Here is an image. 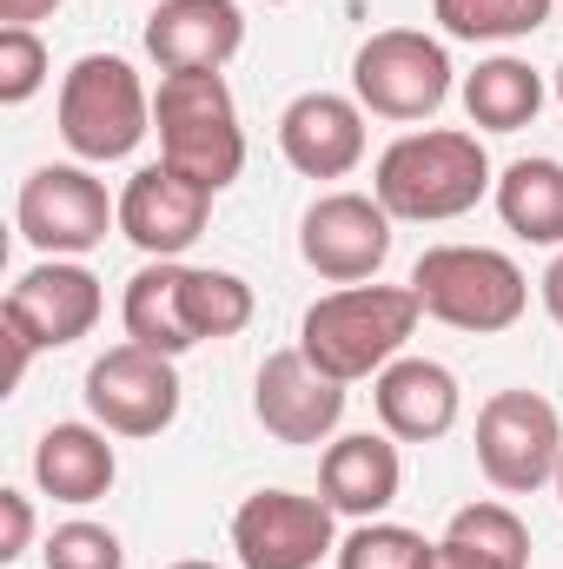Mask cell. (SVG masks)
Returning a JSON list of instances; mask_svg holds the SVG:
<instances>
[{
  "label": "cell",
  "instance_id": "cell-1",
  "mask_svg": "<svg viewBox=\"0 0 563 569\" xmlns=\"http://www.w3.org/2000/svg\"><path fill=\"white\" fill-rule=\"evenodd\" d=\"M491 152L477 133L464 127H424L405 133L378 152V172H372V192L392 219H412V226H444V219H464L484 192H491Z\"/></svg>",
  "mask_w": 563,
  "mask_h": 569
},
{
  "label": "cell",
  "instance_id": "cell-2",
  "mask_svg": "<svg viewBox=\"0 0 563 569\" xmlns=\"http://www.w3.org/2000/svg\"><path fill=\"white\" fill-rule=\"evenodd\" d=\"M424 305L412 284H345V291H325L305 325H298V351L338 378V385H358V378H378L392 358H405V338L418 331Z\"/></svg>",
  "mask_w": 563,
  "mask_h": 569
},
{
  "label": "cell",
  "instance_id": "cell-3",
  "mask_svg": "<svg viewBox=\"0 0 563 569\" xmlns=\"http://www.w3.org/2000/svg\"><path fill=\"white\" fill-rule=\"evenodd\" d=\"M152 133H159V166L186 172L213 199L246 172V127L219 73H159Z\"/></svg>",
  "mask_w": 563,
  "mask_h": 569
},
{
  "label": "cell",
  "instance_id": "cell-4",
  "mask_svg": "<svg viewBox=\"0 0 563 569\" xmlns=\"http://www.w3.org/2000/svg\"><path fill=\"white\" fill-rule=\"evenodd\" d=\"M412 291H418L424 318L451 331H477V338L511 331L531 305V279L497 246H431L412 266Z\"/></svg>",
  "mask_w": 563,
  "mask_h": 569
},
{
  "label": "cell",
  "instance_id": "cell-5",
  "mask_svg": "<svg viewBox=\"0 0 563 569\" xmlns=\"http://www.w3.org/2000/svg\"><path fill=\"white\" fill-rule=\"evenodd\" d=\"M60 140L73 146V159L107 166L127 159L152 133V93L120 53H80L60 80Z\"/></svg>",
  "mask_w": 563,
  "mask_h": 569
},
{
  "label": "cell",
  "instance_id": "cell-6",
  "mask_svg": "<svg viewBox=\"0 0 563 569\" xmlns=\"http://www.w3.org/2000/svg\"><path fill=\"white\" fill-rule=\"evenodd\" d=\"M352 100L378 120H431L451 100V53L418 27H385L352 53Z\"/></svg>",
  "mask_w": 563,
  "mask_h": 569
},
{
  "label": "cell",
  "instance_id": "cell-7",
  "mask_svg": "<svg viewBox=\"0 0 563 569\" xmlns=\"http://www.w3.org/2000/svg\"><path fill=\"white\" fill-rule=\"evenodd\" d=\"M563 463V418L537 391H497L477 411V470L504 497H531L557 483Z\"/></svg>",
  "mask_w": 563,
  "mask_h": 569
},
{
  "label": "cell",
  "instance_id": "cell-8",
  "mask_svg": "<svg viewBox=\"0 0 563 569\" xmlns=\"http://www.w3.org/2000/svg\"><path fill=\"white\" fill-rule=\"evenodd\" d=\"M13 226L33 252L80 259L120 226V199H107V186L87 166H33L13 199Z\"/></svg>",
  "mask_w": 563,
  "mask_h": 569
},
{
  "label": "cell",
  "instance_id": "cell-9",
  "mask_svg": "<svg viewBox=\"0 0 563 569\" xmlns=\"http://www.w3.org/2000/svg\"><path fill=\"white\" fill-rule=\"evenodd\" d=\"M298 259L332 284H372L392 259V212L378 192H325L298 219Z\"/></svg>",
  "mask_w": 563,
  "mask_h": 569
},
{
  "label": "cell",
  "instance_id": "cell-10",
  "mask_svg": "<svg viewBox=\"0 0 563 569\" xmlns=\"http://www.w3.org/2000/svg\"><path fill=\"white\" fill-rule=\"evenodd\" d=\"M87 411L113 437H159L179 418V371H172V358L146 351L134 338L100 351L93 371H87Z\"/></svg>",
  "mask_w": 563,
  "mask_h": 569
},
{
  "label": "cell",
  "instance_id": "cell-11",
  "mask_svg": "<svg viewBox=\"0 0 563 569\" xmlns=\"http://www.w3.org/2000/svg\"><path fill=\"white\" fill-rule=\"evenodd\" d=\"M332 503L325 497H298V490H253L233 510V550L239 569H318L338 550L332 530Z\"/></svg>",
  "mask_w": 563,
  "mask_h": 569
},
{
  "label": "cell",
  "instance_id": "cell-12",
  "mask_svg": "<svg viewBox=\"0 0 563 569\" xmlns=\"http://www.w3.org/2000/svg\"><path fill=\"white\" fill-rule=\"evenodd\" d=\"M107 311V291L100 279L80 266V259H40L33 272H20L0 318L13 338H27L33 351H60V345H80Z\"/></svg>",
  "mask_w": 563,
  "mask_h": 569
},
{
  "label": "cell",
  "instance_id": "cell-13",
  "mask_svg": "<svg viewBox=\"0 0 563 569\" xmlns=\"http://www.w3.org/2000/svg\"><path fill=\"white\" fill-rule=\"evenodd\" d=\"M253 418L279 443H325L345 418V385L325 378L298 345L273 351L259 365V378H253Z\"/></svg>",
  "mask_w": 563,
  "mask_h": 569
},
{
  "label": "cell",
  "instance_id": "cell-14",
  "mask_svg": "<svg viewBox=\"0 0 563 569\" xmlns=\"http://www.w3.org/2000/svg\"><path fill=\"white\" fill-rule=\"evenodd\" d=\"M206 219H213V192L172 166H140L120 192V232L146 259H186L199 246Z\"/></svg>",
  "mask_w": 563,
  "mask_h": 569
},
{
  "label": "cell",
  "instance_id": "cell-15",
  "mask_svg": "<svg viewBox=\"0 0 563 569\" xmlns=\"http://www.w3.org/2000/svg\"><path fill=\"white\" fill-rule=\"evenodd\" d=\"M246 47L239 0H159L146 13V53L159 73H226V60Z\"/></svg>",
  "mask_w": 563,
  "mask_h": 569
},
{
  "label": "cell",
  "instance_id": "cell-16",
  "mask_svg": "<svg viewBox=\"0 0 563 569\" xmlns=\"http://www.w3.org/2000/svg\"><path fill=\"white\" fill-rule=\"evenodd\" d=\"M279 152L305 179H345L365 159V107L345 93H298L279 113Z\"/></svg>",
  "mask_w": 563,
  "mask_h": 569
},
{
  "label": "cell",
  "instance_id": "cell-17",
  "mask_svg": "<svg viewBox=\"0 0 563 569\" xmlns=\"http://www.w3.org/2000/svg\"><path fill=\"white\" fill-rule=\"evenodd\" d=\"M398 483H405V463H398V443L385 430H352V437H332L325 457H318V497L338 510V517H385L398 503Z\"/></svg>",
  "mask_w": 563,
  "mask_h": 569
},
{
  "label": "cell",
  "instance_id": "cell-18",
  "mask_svg": "<svg viewBox=\"0 0 563 569\" xmlns=\"http://www.w3.org/2000/svg\"><path fill=\"white\" fill-rule=\"evenodd\" d=\"M372 405H378V425L398 443H431L457 425L464 411V391L451 378V365L437 358H392L378 378H372Z\"/></svg>",
  "mask_w": 563,
  "mask_h": 569
},
{
  "label": "cell",
  "instance_id": "cell-19",
  "mask_svg": "<svg viewBox=\"0 0 563 569\" xmlns=\"http://www.w3.org/2000/svg\"><path fill=\"white\" fill-rule=\"evenodd\" d=\"M113 430L100 425H53L40 430V443H33V483L53 497V503H100L107 490H113V477H120V457H113V443H107Z\"/></svg>",
  "mask_w": 563,
  "mask_h": 569
},
{
  "label": "cell",
  "instance_id": "cell-20",
  "mask_svg": "<svg viewBox=\"0 0 563 569\" xmlns=\"http://www.w3.org/2000/svg\"><path fill=\"white\" fill-rule=\"evenodd\" d=\"M120 325L146 351H166V358L192 351L199 331H192V305H186V259H146L140 272L127 279Z\"/></svg>",
  "mask_w": 563,
  "mask_h": 569
},
{
  "label": "cell",
  "instance_id": "cell-21",
  "mask_svg": "<svg viewBox=\"0 0 563 569\" xmlns=\"http://www.w3.org/2000/svg\"><path fill=\"white\" fill-rule=\"evenodd\" d=\"M424 569H531V530L511 503H464Z\"/></svg>",
  "mask_w": 563,
  "mask_h": 569
},
{
  "label": "cell",
  "instance_id": "cell-22",
  "mask_svg": "<svg viewBox=\"0 0 563 569\" xmlns=\"http://www.w3.org/2000/svg\"><path fill=\"white\" fill-rule=\"evenodd\" d=\"M491 199L524 246H563V159H511Z\"/></svg>",
  "mask_w": 563,
  "mask_h": 569
},
{
  "label": "cell",
  "instance_id": "cell-23",
  "mask_svg": "<svg viewBox=\"0 0 563 569\" xmlns=\"http://www.w3.org/2000/svg\"><path fill=\"white\" fill-rule=\"evenodd\" d=\"M464 113L484 133H517L544 113V73L517 53L477 60V73H464Z\"/></svg>",
  "mask_w": 563,
  "mask_h": 569
},
{
  "label": "cell",
  "instance_id": "cell-24",
  "mask_svg": "<svg viewBox=\"0 0 563 569\" xmlns=\"http://www.w3.org/2000/svg\"><path fill=\"white\" fill-rule=\"evenodd\" d=\"M557 0H431V20L451 40H524L551 20Z\"/></svg>",
  "mask_w": 563,
  "mask_h": 569
},
{
  "label": "cell",
  "instance_id": "cell-25",
  "mask_svg": "<svg viewBox=\"0 0 563 569\" xmlns=\"http://www.w3.org/2000/svg\"><path fill=\"white\" fill-rule=\"evenodd\" d=\"M186 305H192V331L206 338H239L253 325V284L239 272H213V266H186Z\"/></svg>",
  "mask_w": 563,
  "mask_h": 569
},
{
  "label": "cell",
  "instance_id": "cell-26",
  "mask_svg": "<svg viewBox=\"0 0 563 569\" xmlns=\"http://www.w3.org/2000/svg\"><path fill=\"white\" fill-rule=\"evenodd\" d=\"M431 563V543L405 523H358L345 543H338V569H424Z\"/></svg>",
  "mask_w": 563,
  "mask_h": 569
},
{
  "label": "cell",
  "instance_id": "cell-27",
  "mask_svg": "<svg viewBox=\"0 0 563 569\" xmlns=\"http://www.w3.org/2000/svg\"><path fill=\"white\" fill-rule=\"evenodd\" d=\"M47 569H127V550H120V537L107 530V523H87V517H73V523H60L53 537H47Z\"/></svg>",
  "mask_w": 563,
  "mask_h": 569
},
{
  "label": "cell",
  "instance_id": "cell-28",
  "mask_svg": "<svg viewBox=\"0 0 563 569\" xmlns=\"http://www.w3.org/2000/svg\"><path fill=\"white\" fill-rule=\"evenodd\" d=\"M47 87V47L33 27H0V100L27 107Z\"/></svg>",
  "mask_w": 563,
  "mask_h": 569
},
{
  "label": "cell",
  "instance_id": "cell-29",
  "mask_svg": "<svg viewBox=\"0 0 563 569\" xmlns=\"http://www.w3.org/2000/svg\"><path fill=\"white\" fill-rule=\"evenodd\" d=\"M33 543V503L20 490H0V563H20Z\"/></svg>",
  "mask_w": 563,
  "mask_h": 569
},
{
  "label": "cell",
  "instance_id": "cell-30",
  "mask_svg": "<svg viewBox=\"0 0 563 569\" xmlns=\"http://www.w3.org/2000/svg\"><path fill=\"white\" fill-rule=\"evenodd\" d=\"M60 0H0V20L7 27H33V20H47Z\"/></svg>",
  "mask_w": 563,
  "mask_h": 569
},
{
  "label": "cell",
  "instance_id": "cell-31",
  "mask_svg": "<svg viewBox=\"0 0 563 569\" xmlns=\"http://www.w3.org/2000/svg\"><path fill=\"white\" fill-rule=\"evenodd\" d=\"M537 291H544V311H551V318H557V325H563V252H557V259H551V272L537 279Z\"/></svg>",
  "mask_w": 563,
  "mask_h": 569
},
{
  "label": "cell",
  "instance_id": "cell-32",
  "mask_svg": "<svg viewBox=\"0 0 563 569\" xmlns=\"http://www.w3.org/2000/svg\"><path fill=\"white\" fill-rule=\"evenodd\" d=\"M172 569H219V563H199V557H186V563H172Z\"/></svg>",
  "mask_w": 563,
  "mask_h": 569
},
{
  "label": "cell",
  "instance_id": "cell-33",
  "mask_svg": "<svg viewBox=\"0 0 563 569\" xmlns=\"http://www.w3.org/2000/svg\"><path fill=\"white\" fill-rule=\"evenodd\" d=\"M557 107H563V67H557Z\"/></svg>",
  "mask_w": 563,
  "mask_h": 569
},
{
  "label": "cell",
  "instance_id": "cell-34",
  "mask_svg": "<svg viewBox=\"0 0 563 569\" xmlns=\"http://www.w3.org/2000/svg\"><path fill=\"white\" fill-rule=\"evenodd\" d=\"M557 497H563V463H557Z\"/></svg>",
  "mask_w": 563,
  "mask_h": 569
},
{
  "label": "cell",
  "instance_id": "cell-35",
  "mask_svg": "<svg viewBox=\"0 0 563 569\" xmlns=\"http://www.w3.org/2000/svg\"><path fill=\"white\" fill-rule=\"evenodd\" d=\"M259 7H285V0H259Z\"/></svg>",
  "mask_w": 563,
  "mask_h": 569
}]
</instances>
